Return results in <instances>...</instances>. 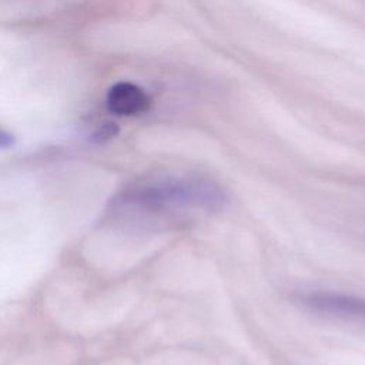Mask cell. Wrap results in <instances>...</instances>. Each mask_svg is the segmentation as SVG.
I'll return each instance as SVG.
<instances>
[{
	"label": "cell",
	"instance_id": "obj_1",
	"mask_svg": "<svg viewBox=\"0 0 365 365\" xmlns=\"http://www.w3.org/2000/svg\"><path fill=\"white\" fill-rule=\"evenodd\" d=\"M124 200L143 208L158 211L192 207L220 210L228 198L218 184L207 178L167 177L133 188Z\"/></svg>",
	"mask_w": 365,
	"mask_h": 365
},
{
	"label": "cell",
	"instance_id": "obj_2",
	"mask_svg": "<svg viewBox=\"0 0 365 365\" xmlns=\"http://www.w3.org/2000/svg\"><path fill=\"white\" fill-rule=\"evenodd\" d=\"M301 301L315 312L342 318H365V299L362 298L335 292H311L302 295Z\"/></svg>",
	"mask_w": 365,
	"mask_h": 365
},
{
	"label": "cell",
	"instance_id": "obj_3",
	"mask_svg": "<svg viewBox=\"0 0 365 365\" xmlns=\"http://www.w3.org/2000/svg\"><path fill=\"white\" fill-rule=\"evenodd\" d=\"M150 96L140 86L131 81H118L113 84L106 96L107 110L120 117L138 115L150 108Z\"/></svg>",
	"mask_w": 365,
	"mask_h": 365
},
{
	"label": "cell",
	"instance_id": "obj_4",
	"mask_svg": "<svg viewBox=\"0 0 365 365\" xmlns=\"http://www.w3.org/2000/svg\"><path fill=\"white\" fill-rule=\"evenodd\" d=\"M120 128L113 121H107V123H103L100 124L91 134V140L94 143H104V141H108L111 140L113 137H115L118 134Z\"/></svg>",
	"mask_w": 365,
	"mask_h": 365
},
{
	"label": "cell",
	"instance_id": "obj_5",
	"mask_svg": "<svg viewBox=\"0 0 365 365\" xmlns=\"http://www.w3.org/2000/svg\"><path fill=\"white\" fill-rule=\"evenodd\" d=\"M14 144V135L3 128H0V148H9Z\"/></svg>",
	"mask_w": 365,
	"mask_h": 365
}]
</instances>
